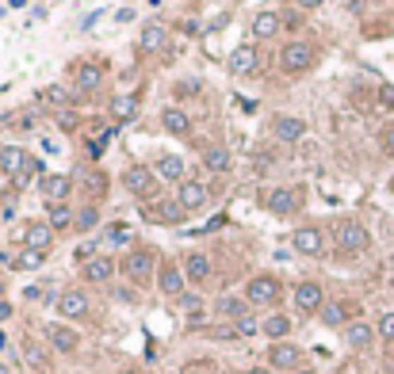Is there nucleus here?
Listing matches in <instances>:
<instances>
[{
  "mask_svg": "<svg viewBox=\"0 0 394 374\" xmlns=\"http://www.w3.org/2000/svg\"><path fill=\"white\" fill-rule=\"evenodd\" d=\"M333 241H337V248H341V252H364L371 245V233L364 229L356 218H344L341 226L333 229Z\"/></svg>",
  "mask_w": 394,
  "mask_h": 374,
  "instance_id": "obj_1",
  "label": "nucleus"
},
{
  "mask_svg": "<svg viewBox=\"0 0 394 374\" xmlns=\"http://www.w3.org/2000/svg\"><path fill=\"white\" fill-rule=\"evenodd\" d=\"M314 65V46L311 42H287L284 50H279V69L284 73H291V77H295V73H306Z\"/></svg>",
  "mask_w": 394,
  "mask_h": 374,
  "instance_id": "obj_2",
  "label": "nucleus"
},
{
  "mask_svg": "<svg viewBox=\"0 0 394 374\" xmlns=\"http://www.w3.org/2000/svg\"><path fill=\"white\" fill-rule=\"evenodd\" d=\"M279 279L276 275H253L249 279V286H245V302L249 306H272V302H279Z\"/></svg>",
  "mask_w": 394,
  "mask_h": 374,
  "instance_id": "obj_3",
  "label": "nucleus"
},
{
  "mask_svg": "<svg viewBox=\"0 0 394 374\" xmlns=\"http://www.w3.org/2000/svg\"><path fill=\"white\" fill-rule=\"evenodd\" d=\"M123 271H127V279H134V283H149L153 271H157V256L149 248H134V252H127Z\"/></svg>",
  "mask_w": 394,
  "mask_h": 374,
  "instance_id": "obj_4",
  "label": "nucleus"
},
{
  "mask_svg": "<svg viewBox=\"0 0 394 374\" xmlns=\"http://www.w3.org/2000/svg\"><path fill=\"white\" fill-rule=\"evenodd\" d=\"M54 306H58V313L65 317V321H84L88 310H92V306H88V294H84V291H62Z\"/></svg>",
  "mask_w": 394,
  "mask_h": 374,
  "instance_id": "obj_5",
  "label": "nucleus"
},
{
  "mask_svg": "<svg viewBox=\"0 0 394 374\" xmlns=\"http://www.w3.org/2000/svg\"><path fill=\"white\" fill-rule=\"evenodd\" d=\"M207 199H211V191H207V187H203L199 180H184V183H180V191H176V203H180V210H184V214L203 210V207H207Z\"/></svg>",
  "mask_w": 394,
  "mask_h": 374,
  "instance_id": "obj_6",
  "label": "nucleus"
},
{
  "mask_svg": "<svg viewBox=\"0 0 394 374\" xmlns=\"http://www.w3.org/2000/svg\"><path fill=\"white\" fill-rule=\"evenodd\" d=\"M299 363H303V351L295 344L279 340L268 348V370H299Z\"/></svg>",
  "mask_w": 394,
  "mask_h": 374,
  "instance_id": "obj_7",
  "label": "nucleus"
},
{
  "mask_svg": "<svg viewBox=\"0 0 394 374\" xmlns=\"http://www.w3.org/2000/svg\"><path fill=\"white\" fill-rule=\"evenodd\" d=\"M39 191H42V199H46V207H58V203L69 199V191H73V180L65 172L58 176H42L39 180Z\"/></svg>",
  "mask_w": 394,
  "mask_h": 374,
  "instance_id": "obj_8",
  "label": "nucleus"
},
{
  "mask_svg": "<svg viewBox=\"0 0 394 374\" xmlns=\"http://www.w3.org/2000/svg\"><path fill=\"white\" fill-rule=\"evenodd\" d=\"M322 306H325V294H322V286L318 283H311V279H306V283H299L295 286V310L299 313H322Z\"/></svg>",
  "mask_w": 394,
  "mask_h": 374,
  "instance_id": "obj_9",
  "label": "nucleus"
},
{
  "mask_svg": "<svg viewBox=\"0 0 394 374\" xmlns=\"http://www.w3.org/2000/svg\"><path fill=\"white\" fill-rule=\"evenodd\" d=\"M153 183H157V176H153V168H146V164H130L123 172V187L130 195H149Z\"/></svg>",
  "mask_w": 394,
  "mask_h": 374,
  "instance_id": "obj_10",
  "label": "nucleus"
},
{
  "mask_svg": "<svg viewBox=\"0 0 394 374\" xmlns=\"http://www.w3.org/2000/svg\"><path fill=\"white\" fill-rule=\"evenodd\" d=\"M291 248H295L299 256H322V229L299 226L295 233H291Z\"/></svg>",
  "mask_w": 394,
  "mask_h": 374,
  "instance_id": "obj_11",
  "label": "nucleus"
},
{
  "mask_svg": "<svg viewBox=\"0 0 394 374\" xmlns=\"http://www.w3.org/2000/svg\"><path fill=\"white\" fill-rule=\"evenodd\" d=\"M46 340H50V348H54V351H62V355H73V351L81 348V336L73 332L69 325H58V321L46 325Z\"/></svg>",
  "mask_w": 394,
  "mask_h": 374,
  "instance_id": "obj_12",
  "label": "nucleus"
},
{
  "mask_svg": "<svg viewBox=\"0 0 394 374\" xmlns=\"http://www.w3.org/2000/svg\"><path fill=\"white\" fill-rule=\"evenodd\" d=\"M272 134H276L279 142H299V138H306V123L295 115H276L272 119Z\"/></svg>",
  "mask_w": 394,
  "mask_h": 374,
  "instance_id": "obj_13",
  "label": "nucleus"
},
{
  "mask_svg": "<svg viewBox=\"0 0 394 374\" xmlns=\"http://www.w3.org/2000/svg\"><path fill=\"white\" fill-rule=\"evenodd\" d=\"M157 286H161V294H168V298H180V294H184V286H187L184 267L165 264V267H161V275H157Z\"/></svg>",
  "mask_w": 394,
  "mask_h": 374,
  "instance_id": "obj_14",
  "label": "nucleus"
},
{
  "mask_svg": "<svg viewBox=\"0 0 394 374\" xmlns=\"http://www.w3.org/2000/svg\"><path fill=\"white\" fill-rule=\"evenodd\" d=\"M268 210L276 214V218H291V214L299 210V195L291 191V187H276V191L268 195Z\"/></svg>",
  "mask_w": 394,
  "mask_h": 374,
  "instance_id": "obj_15",
  "label": "nucleus"
},
{
  "mask_svg": "<svg viewBox=\"0 0 394 374\" xmlns=\"http://www.w3.org/2000/svg\"><path fill=\"white\" fill-rule=\"evenodd\" d=\"M23 245L27 248H35V252H46L54 245V229H50V222H31L23 233Z\"/></svg>",
  "mask_w": 394,
  "mask_h": 374,
  "instance_id": "obj_16",
  "label": "nucleus"
},
{
  "mask_svg": "<svg viewBox=\"0 0 394 374\" xmlns=\"http://www.w3.org/2000/svg\"><path fill=\"white\" fill-rule=\"evenodd\" d=\"M253 69H257V46H233L230 73H233V77H249Z\"/></svg>",
  "mask_w": 394,
  "mask_h": 374,
  "instance_id": "obj_17",
  "label": "nucleus"
},
{
  "mask_svg": "<svg viewBox=\"0 0 394 374\" xmlns=\"http://www.w3.org/2000/svg\"><path fill=\"white\" fill-rule=\"evenodd\" d=\"M184 279L187 283H207L211 279V260L203 252H187L184 256Z\"/></svg>",
  "mask_w": 394,
  "mask_h": 374,
  "instance_id": "obj_18",
  "label": "nucleus"
},
{
  "mask_svg": "<svg viewBox=\"0 0 394 374\" xmlns=\"http://www.w3.org/2000/svg\"><path fill=\"white\" fill-rule=\"evenodd\" d=\"M161 126L168 130V134H176V138H187V134H192V119H187L184 107H165L161 111Z\"/></svg>",
  "mask_w": 394,
  "mask_h": 374,
  "instance_id": "obj_19",
  "label": "nucleus"
},
{
  "mask_svg": "<svg viewBox=\"0 0 394 374\" xmlns=\"http://www.w3.org/2000/svg\"><path fill=\"white\" fill-rule=\"evenodd\" d=\"M27 161H31V157H27L20 145H4V149H0V168H4L8 176H23Z\"/></svg>",
  "mask_w": 394,
  "mask_h": 374,
  "instance_id": "obj_20",
  "label": "nucleus"
},
{
  "mask_svg": "<svg viewBox=\"0 0 394 374\" xmlns=\"http://www.w3.org/2000/svg\"><path fill=\"white\" fill-rule=\"evenodd\" d=\"M184 157H176V153H161L157 157V176L161 180H173V183H184Z\"/></svg>",
  "mask_w": 394,
  "mask_h": 374,
  "instance_id": "obj_21",
  "label": "nucleus"
},
{
  "mask_svg": "<svg viewBox=\"0 0 394 374\" xmlns=\"http://www.w3.org/2000/svg\"><path fill=\"white\" fill-rule=\"evenodd\" d=\"M260 332H265L272 344L287 340V336H291V317H284V313H268L265 321H260Z\"/></svg>",
  "mask_w": 394,
  "mask_h": 374,
  "instance_id": "obj_22",
  "label": "nucleus"
},
{
  "mask_svg": "<svg viewBox=\"0 0 394 374\" xmlns=\"http://www.w3.org/2000/svg\"><path fill=\"white\" fill-rule=\"evenodd\" d=\"M371 325L368 321H352L349 329H344V344L349 348H356V351H364V348H371Z\"/></svg>",
  "mask_w": 394,
  "mask_h": 374,
  "instance_id": "obj_23",
  "label": "nucleus"
},
{
  "mask_svg": "<svg viewBox=\"0 0 394 374\" xmlns=\"http://www.w3.org/2000/svg\"><path fill=\"white\" fill-rule=\"evenodd\" d=\"M111 275H115V260H108V256H96L84 264V279L88 283H108Z\"/></svg>",
  "mask_w": 394,
  "mask_h": 374,
  "instance_id": "obj_24",
  "label": "nucleus"
},
{
  "mask_svg": "<svg viewBox=\"0 0 394 374\" xmlns=\"http://www.w3.org/2000/svg\"><path fill=\"white\" fill-rule=\"evenodd\" d=\"M214 313H219V317H233V321H238V317L249 313V302H245V298H238V294H222L219 302H214Z\"/></svg>",
  "mask_w": 394,
  "mask_h": 374,
  "instance_id": "obj_25",
  "label": "nucleus"
},
{
  "mask_svg": "<svg viewBox=\"0 0 394 374\" xmlns=\"http://www.w3.org/2000/svg\"><path fill=\"white\" fill-rule=\"evenodd\" d=\"M138 42H142V50L157 54V50H165V46H168V31L161 23H149V27H142V39H138Z\"/></svg>",
  "mask_w": 394,
  "mask_h": 374,
  "instance_id": "obj_26",
  "label": "nucleus"
},
{
  "mask_svg": "<svg viewBox=\"0 0 394 374\" xmlns=\"http://www.w3.org/2000/svg\"><path fill=\"white\" fill-rule=\"evenodd\" d=\"M203 168H207V172H226V168H230V149L226 145L203 149Z\"/></svg>",
  "mask_w": 394,
  "mask_h": 374,
  "instance_id": "obj_27",
  "label": "nucleus"
},
{
  "mask_svg": "<svg viewBox=\"0 0 394 374\" xmlns=\"http://www.w3.org/2000/svg\"><path fill=\"white\" fill-rule=\"evenodd\" d=\"M318 317H322L325 329H341V325L349 321V306H344V302H325Z\"/></svg>",
  "mask_w": 394,
  "mask_h": 374,
  "instance_id": "obj_28",
  "label": "nucleus"
},
{
  "mask_svg": "<svg viewBox=\"0 0 394 374\" xmlns=\"http://www.w3.org/2000/svg\"><path fill=\"white\" fill-rule=\"evenodd\" d=\"M279 16L276 12H260L257 20H253V35H257V39H272V35H279Z\"/></svg>",
  "mask_w": 394,
  "mask_h": 374,
  "instance_id": "obj_29",
  "label": "nucleus"
},
{
  "mask_svg": "<svg viewBox=\"0 0 394 374\" xmlns=\"http://www.w3.org/2000/svg\"><path fill=\"white\" fill-rule=\"evenodd\" d=\"M96 226H100V207H96V203H88V207H81V214H77V218H73V229H77V233H92Z\"/></svg>",
  "mask_w": 394,
  "mask_h": 374,
  "instance_id": "obj_30",
  "label": "nucleus"
},
{
  "mask_svg": "<svg viewBox=\"0 0 394 374\" xmlns=\"http://www.w3.org/2000/svg\"><path fill=\"white\" fill-rule=\"evenodd\" d=\"M73 218H77V214L69 210V203H58V207H50V218H46V222H50V229L58 233V229H69Z\"/></svg>",
  "mask_w": 394,
  "mask_h": 374,
  "instance_id": "obj_31",
  "label": "nucleus"
},
{
  "mask_svg": "<svg viewBox=\"0 0 394 374\" xmlns=\"http://www.w3.org/2000/svg\"><path fill=\"white\" fill-rule=\"evenodd\" d=\"M77 88H81V92L100 88V69H96V65H81V73H77Z\"/></svg>",
  "mask_w": 394,
  "mask_h": 374,
  "instance_id": "obj_32",
  "label": "nucleus"
},
{
  "mask_svg": "<svg viewBox=\"0 0 394 374\" xmlns=\"http://www.w3.org/2000/svg\"><path fill=\"white\" fill-rule=\"evenodd\" d=\"M46 260V252H35V248H23L20 252V260H16V267H23V271H31V267H39Z\"/></svg>",
  "mask_w": 394,
  "mask_h": 374,
  "instance_id": "obj_33",
  "label": "nucleus"
},
{
  "mask_svg": "<svg viewBox=\"0 0 394 374\" xmlns=\"http://www.w3.org/2000/svg\"><path fill=\"white\" fill-rule=\"evenodd\" d=\"M111 111H115V119H134V99L115 96V99H111Z\"/></svg>",
  "mask_w": 394,
  "mask_h": 374,
  "instance_id": "obj_34",
  "label": "nucleus"
},
{
  "mask_svg": "<svg viewBox=\"0 0 394 374\" xmlns=\"http://www.w3.org/2000/svg\"><path fill=\"white\" fill-rule=\"evenodd\" d=\"M180 310H184V313L195 321V317L203 313V302H199V294H180Z\"/></svg>",
  "mask_w": 394,
  "mask_h": 374,
  "instance_id": "obj_35",
  "label": "nucleus"
},
{
  "mask_svg": "<svg viewBox=\"0 0 394 374\" xmlns=\"http://www.w3.org/2000/svg\"><path fill=\"white\" fill-rule=\"evenodd\" d=\"M379 336H383L387 344H394V310L379 317Z\"/></svg>",
  "mask_w": 394,
  "mask_h": 374,
  "instance_id": "obj_36",
  "label": "nucleus"
},
{
  "mask_svg": "<svg viewBox=\"0 0 394 374\" xmlns=\"http://www.w3.org/2000/svg\"><path fill=\"white\" fill-rule=\"evenodd\" d=\"M233 332H238V336H253V332H260V325H257V321H253V317L245 313V317H238V325H233Z\"/></svg>",
  "mask_w": 394,
  "mask_h": 374,
  "instance_id": "obj_37",
  "label": "nucleus"
},
{
  "mask_svg": "<svg viewBox=\"0 0 394 374\" xmlns=\"http://www.w3.org/2000/svg\"><path fill=\"white\" fill-rule=\"evenodd\" d=\"M127 237H130V229L123 226V222H119V226H111V229H108V241H111V245H123Z\"/></svg>",
  "mask_w": 394,
  "mask_h": 374,
  "instance_id": "obj_38",
  "label": "nucleus"
},
{
  "mask_svg": "<svg viewBox=\"0 0 394 374\" xmlns=\"http://www.w3.org/2000/svg\"><path fill=\"white\" fill-rule=\"evenodd\" d=\"M39 99H46V104H62V99H69V96H65V88H42Z\"/></svg>",
  "mask_w": 394,
  "mask_h": 374,
  "instance_id": "obj_39",
  "label": "nucleus"
},
{
  "mask_svg": "<svg viewBox=\"0 0 394 374\" xmlns=\"http://www.w3.org/2000/svg\"><path fill=\"white\" fill-rule=\"evenodd\" d=\"M108 138H115V134H111V130H108L104 138H96V142H88V153H92V157H100V153H104V149H108Z\"/></svg>",
  "mask_w": 394,
  "mask_h": 374,
  "instance_id": "obj_40",
  "label": "nucleus"
},
{
  "mask_svg": "<svg viewBox=\"0 0 394 374\" xmlns=\"http://www.w3.org/2000/svg\"><path fill=\"white\" fill-rule=\"evenodd\" d=\"M383 153H390V157H394V123H390V126H383Z\"/></svg>",
  "mask_w": 394,
  "mask_h": 374,
  "instance_id": "obj_41",
  "label": "nucleus"
},
{
  "mask_svg": "<svg viewBox=\"0 0 394 374\" xmlns=\"http://www.w3.org/2000/svg\"><path fill=\"white\" fill-rule=\"evenodd\" d=\"M379 104L383 107H394V88H390V84H383V88H379Z\"/></svg>",
  "mask_w": 394,
  "mask_h": 374,
  "instance_id": "obj_42",
  "label": "nucleus"
},
{
  "mask_svg": "<svg viewBox=\"0 0 394 374\" xmlns=\"http://www.w3.org/2000/svg\"><path fill=\"white\" fill-rule=\"evenodd\" d=\"M8 317H12V306H8L4 298H0V321H8Z\"/></svg>",
  "mask_w": 394,
  "mask_h": 374,
  "instance_id": "obj_43",
  "label": "nucleus"
},
{
  "mask_svg": "<svg viewBox=\"0 0 394 374\" xmlns=\"http://www.w3.org/2000/svg\"><path fill=\"white\" fill-rule=\"evenodd\" d=\"M8 348H12V344H8V332L0 329V355H8Z\"/></svg>",
  "mask_w": 394,
  "mask_h": 374,
  "instance_id": "obj_44",
  "label": "nucleus"
},
{
  "mask_svg": "<svg viewBox=\"0 0 394 374\" xmlns=\"http://www.w3.org/2000/svg\"><path fill=\"white\" fill-rule=\"evenodd\" d=\"M245 374H276V370H268V367H249Z\"/></svg>",
  "mask_w": 394,
  "mask_h": 374,
  "instance_id": "obj_45",
  "label": "nucleus"
},
{
  "mask_svg": "<svg viewBox=\"0 0 394 374\" xmlns=\"http://www.w3.org/2000/svg\"><path fill=\"white\" fill-rule=\"evenodd\" d=\"M322 0H299V8H318Z\"/></svg>",
  "mask_w": 394,
  "mask_h": 374,
  "instance_id": "obj_46",
  "label": "nucleus"
},
{
  "mask_svg": "<svg viewBox=\"0 0 394 374\" xmlns=\"http://www.w3.org/2000/svg\"><path fill=\"white\" fill-rule=\"evenodd\" d=\"M184 374H207V370H203V367H187Z\"/></svg>",
  "mask_w": 394,
  "mask_h": 374,
  "instance_id": "obj_47",
  "label": "nucleus"
},
{
  "mask_svg": "<svg viewBox=\"0 0 394 374\" xmlns=\"http://www.w3.org/2000/svg\"><path fill=\"white\" fill-rule=\"evenodd\" d=\"M0 374H12V370H8V367H4V359H0Z\"/></svg>",
  "mask_w": 394,
  "mask_h": 374,
  "instance_id": "obj_48",
  "label": "nucleus"
},
{
  "mask_svg": "<svg viewBox=\"0 0 394 374\" xmlns=\"http://www.w3.org/2000/svg\"><path fill=\"white\" fill-rule=\"evenodd\" d=\"M295 374H314V370H295Z\"/></svg>",
  "mask_w": 394,
  "mask_h": 374,
  "instance_id": "obj_49",
  "label": "nucleus"
},
{
  "mask_svg": "<svg viewBox=\"0 0 394 374\" xmlns=\"http://www.w3.org/2000/svg\"><path fill=\"white\" fill-rule=\"evenodd\" d=\"M119 374H134V370H119Z\"/></svg>",
  "mask_w": 394,
  "mask_h": 374,
  "instance_id": "obj_50",
  "label": "nucleus"
}]
</instances>
